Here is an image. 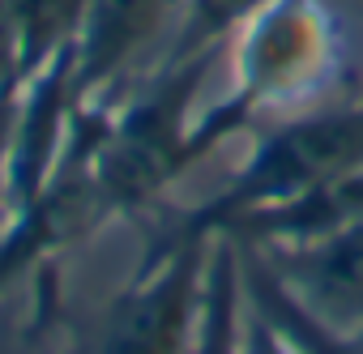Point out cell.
Here are the masks:
<instances>
[{
	"mask_svg": "<svg viewBox=\"0 0 363 354\" xmlns=\"http://www.w3.org/2000/svg\"><path fill=\"white\" fill-rule=\"evenodd\" d=\"M218 60L223 52L158 64L124 103L111 98L73 107L69 141L86 149L116 218L158 201V193H167L179 175H189L201 158L223 149V141L248 128V120L227 98L197 111L201 86Z\"/></svg>",
	"mask_w": 363,
	"mask_h": 354,
	"instance_id": "cell-1",
	"label": "cell"
},
{
	"mask_svg": "<svg viewBox=\"0 0 363 354\" xmlns=\"http://www.w3.org/2000/svg\"><path fill=\"white\" fill-rule=\"evenodd\" d=\"M227 43V103L248 120V128L261 115H291L329 98L346 56L337 0H265Z\"/></svg>",
	"mask_w": 363,
	"mask_h": 354,
	"instance_id": "cell-2",
	"label": "cell"
},
{
	"mask_svg": "<svg viewBox=\"0 0 363 354\" xmlns=\"http://www.w3.org/2000/svg\"><path fill=\"white\" fill-rule=\"evenodd\" d=\"M359 166H363V103L303 107L269 124L231 180L197 210L179 214L175 227L223 231L248 214L286 205Z\"/></svg>",
	"mask_w": 363,
	"mask_h": 354,
	"instance_id": "cell-3",
	"label": "cell"
},
{
	"mask_svg": "<svg viewBox=\"0 0 363 354\" xmlns=\"http://www.w3.org/2000/svg\"><path fill=\"white\" fill-rule=\"evenodd\" d=\"M214 231L167 227L150 239L128 286L111 299L86 354H193L206 307Z\"/></svg>",
	"mask_w": 363,
	"mask_h": 354,
	"instance_id": "cell-4",
	"label": "cell"
},
{
	"mask_svg": "<svg viewBox=\"0 0 363 354\" xmlns=\"http://www.w3.org/2000/svg\"><path fill=\"white\" fill-rule=\"evenodd\" d=\"M179 18L184 0H86L69 43L73 107L116 98V86L128 81L154 47H171Z\"/></svg>",
	"mask_w": 363,
	"mask_h": 354,
	"instance_id": "cell-5",
	"label": "cell"
},
{
	"mask_svg": "<svg viewBox=\"0 0 363 354\" xmlns=\"http://www.w3.org/2000/svg\"><path fill=\"white\" fill-rule=\"evenodd\" d=\"M244 248L312 320L333 333L363 337V218L312 239Z\"/></svg>",
	"mask_w": 363,
	"mask_h": 354,
	"instance_id": "cell-6",
	"label": "cell"
},
{
	"mask_svg": "<svg viewBox=\"0 0 363 354\" xmlns=\"http://www.w3.org/2000/svg\"><path fill=\"white\" fill-rule=\"evenodd\" d=\"M359 218H363V166L350 175H337V180H329L286 205L248 214L223 231L240 244H291V239H312V235L337 231Z\"/></svg>",
	"mask_w": 363,
	"mask_h": 354,
	"instance_id": "cell-7",
	"label": "cell"
},
{
	"mask_svg": "<svg viewBox=\"0 0 363 354\" xmlns=\"http://www.w3.org/2000/svg\"><path fill=\"white\" fill-rule=\"evenodd\" d=\"M60 261L43 265L26 290H9L0 299V354H60Z\"/></svg>",
	"mask_w": 363,
	"mask_h": 354,
	"instance_id": "cell-8",
	"label": "cell"
},
{
	"mask_svg": "<svg viewBox=\"0 0 363 354\" xmlns=\"http://www.w3.org/2000/svg\"><path fill=\"white\" fill-rule=\"evenodd\" d=\"M240 312H244V273L240 244L227 231H214L210 269H206V307L193 354H235L240 346Z\"/></svg>",
	"mask_w": 363,
	"mask_h": 354,
	"instance_id": "cell-9",
	"label": "cell"
},
{
	"mask_svg": "<svg viewBox=\"0 0 363 354\" xmlns=\"http://www.w3.org/2000/svg\"><path fill=\"white\" fill-rule=\"evenodd\" d=\"M240 273H244V290H248V299H257L291 337H295V346L303 350V354H363V337H346V333H333V329H325L320 320H312L274 278H269V269L240 244Z\"/></svg>",
	"mask_w": 363,
	"mask_h": 354,
	"instance_id": "cell-10",
	"label": "cell"
},
{
	"mask_svg": "<svg viewBox=\"0 0 363 354\" xmlns=\"http://www.w3.org/2000/svg\"><path fill=\"white\" fill-rule=\"evenodd\" d=\"M265 0H184V18H179V30L167 47V56L158 64H179L193 56H210L223 52L227 39L235 35V26ZM154 64V69H158Z\"/></svg>",
	"mask_w": 363,
	"mask_h": 354,
	"instance_id": "cell-11",
	"label": "cell"
},
{
	"mask_svg": "<svg viewBox=\"0 0 363 354\" xmlns=\"http://www.w3.org/2000/svg\"><path fill=\"white\" fill-rule=\"evenodd\" d=\"M235 354H303L295 337L244 290V312H240V346Z\"/></svg>",
	"mask_w": 363,
	"mask_h": 354,
	"instance_id": "cell-12",
	"label": "cell"
},
{
	"mask_svg": "<svg viewBox=\"0 0 363 354\" xmlns=\"http://www.w3.org/2000/svg\"><path fill=\"white\" fill-rule=\"evenodd\" d=\"M9 86H26V77H22V39L13 0H0V90Z\"/></svg>",
	"mask_w": 363,
	"mask_h": 354,
	"instance_id": "cell-13",
	"label": "cell"
},
{
	"mask_svg": "<svg viewBox=\"0 0 363 354\" xmlns=\"http://www.w3.org/2000/svg\"><path fill=\"white\" fill-rule=\"evenodd\" d=\"M18 115H22V86L0 90V180L13 158V137H18Z\"/></svg>",
	"mask_w": 363,
	"mask_h": 354,
	"instance_id": "cell-14",
	"label": "cell"
},
{
	"mask_svg": "<svg viewBox=\"0 0 363 354\" xmlns=\"http://www.w3.org/2000/svg\"><path fill=\"white\" fill-rule=\"evenodd\" d=\"M60 354H86V346H82V341H65V350H60Z\"/></svg>",
	"mask_w": 363,
	"mask_h": 354,
	"instance_id": "cell-15",
	"label": "cell"
},
{
	"mask_svg": "<svg viewBox=\"0 0 363 354\" xmlns=\"http://www.w3.org/2000/svg\"><path fill=\"white\" fill-rule=\"evenodd\" d=\"M350 5H354V9H359V13H363V0H350Z\"/></svg>",
	"mask_w": 363,
	"mask_h": 354,
	"instance_id": "cell-16",
	"label": "cell"
}]
</instances>
